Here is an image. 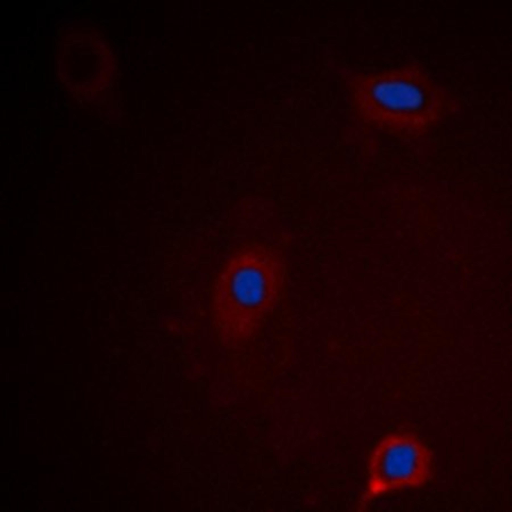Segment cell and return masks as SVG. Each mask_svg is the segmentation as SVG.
<instances>
[{"instance_id": "obj_1", "label": "cell", "mask_w": 512, "mask_h": 512, "mask_svg": "<svg viewBox=\"0 0 512 512\" xmlns=\"http://www.w3.org/2000/svg\"><path fill=\"white\" fill-rule=\"evenodd\" d=\"M433 467L432 450L418 438L390 434L379 442L370 456L364 501L394 490L421 487L430 479Z\"/></svg>"}, {"instance_id": "obj_2", "label": "cell", "mask_w": 512, "mask_h": 512, "mask_svg": "<svg viewBox=\"0 0 512 512\" xmlns=\"http://www.w3.org/2000/svg\"><path fill=\"white\" fill-rule=\"evenodd\" d=\"M370 94L379 104L394 111L418 110L424 101L423 94L417 86L400 80H380L372 86Z\"/></svg>"}, {"instance_id": "obj_3", "label": "cell", "mask_w": 512, "mask_h": 512, "mask_svg": "<svg viewBox=\"0 0 512 512\" xmlns=\"http://www.w3.org/2000/svg\"><path fill=\"white\" fill-rule=\"evenodd\" d=\"M230 279L228 290L242 304H257L266 295L268 278L262 269L256 267L255 264L242 266Z\"/></svg>"}, {"instance_id": "obj_4", "label": "cell", "mask_w": 512, "mask_h": 512, "mask_svg": "<svg viewBox=\"0 0 512 512\" xmlns=\"http://www.w3.org/2000/svg\"><path fill=\"white\" fill-rule=\"evenodd\" d=\"M342 347L338 340L336 337L330 338L328 342V352L336 354L341 350Z\"/></svg>"}]
</instances>
